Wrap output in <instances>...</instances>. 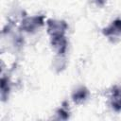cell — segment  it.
I'll use <instances>...</instances> for the list:
<instances>
[{
    "label": "cell",
    "mask_w": 121,
    "mask_h": 121,
    "mask_svg": "<svg viewBox=\"0 0 121 121\" xmlns=\"http://www.w3.org/2000/svg\"><path fill=\"white\" fill-rule=\"evenodd\" d=\"M57 115H58V118L59 119H67L69 117V112L68 111L65 109V107H61L60 108L58 111H57Z\"/></svg>",
    "instance_id": "8"
},
{
    "label": "cell",
    "mask_w": 121,
    "mask_h": 121,
    "mask_svg": "<svg viewBox=\"0 0 121 121\" xmlns=\"http://www.w3.org/2000/svg\"><path fill=\"white\" fill-rule=\"evenodd\" d=\"M1 96H2V100L5 101L8 97V94L9 91V81L8 78L3 77L1 78Z\"/></svg>",
    "instance_id": "7"
},
{
    "label": "cell",
    "mask_w": 121,
    "mask_h": 121,
    "mask_svg": "<svg viewBox=\"0 0 121 121\" xmlns=\"http://www.w3.org/2000/svg\"><path fill=\"white\" fill-rule=\"evenodd\" d=\"M51 45L53 50L58 55H63L65 53V50L67 48V41L63 36H57V37H51Z\"/></svg>",
    "instance_id": "3"
},
{
    "label": "cell",
    "mask_w": 121,
    "mask_h": 121,
    "mask_svg": "<svg viewBox=\"0 0 121 121\" xmlns=\"http://www.w3.org/2000/svg\"><path fill=\"white\" fill-rule=\"evenodd\" d=\"M102 33L105 36L121 35V19L114 20L109 26L102 29Z\"/></svg>",
    "instance_id": "4"
},
{
    "label": "cell",
    "mask_w": 121,
    "mask_h": 121,
    "mask_svg": "<svg viewBox=\"0 0 121 121\" xmlns=\"http://www.w3.org/2000/svg\"><path fill=\"white\" fill-rule=\"evenodd\" d=\"M44 24V16L43 15H37V16H30L26 17L23 19L20 29L24 30L26 32H33L40 26H42Z\"/></svg>",
    "instance_id": "1"
},
{
    "label": "cell",
    "mask_w": 121,
    "mask_h": 121,
    "mask_svg": "<svg viewBox=\"0 0 121 121\" xmlns=\"http://www.w3.org/2000/svg\"><path fill=\"white\" fill-rule=\"evenodd\" d=\"M111 104L114 111H121V87L115 86L112 91L111 96Z\"/></svg>",
    "instance_id": "5"
},
{
    "label": "cell",
    "mask_w": 121,
    "mask_h": 121,
    "mask_svg": "<svg viewBox=\"0 0 121 121\" xmlns=\"http://www.w3.org/2000/svg\"><path fill=\"white\" fill-rule=\"evenodd\" d=\"M105 2H106V0H96V3L98 5H103Z\"/></svg>",
    "instance_id": "9"
},
{
    "label": "cell",
    "mask_w": 121,
    "mask_h": 121,
    "mask_svg": "<svg viewBox=\"0 0 121 121\" xmlns=\"http://www.w3.org/2000/svg\"><path fill=\"white\" fill-rule=\"evenodd\" d=\"M88 95H89V92H88L87 88L79 87L72 94V98L76 104H81L82 102H84L87 99Z\"/></svg>",
    "instance_id": "6"
},
{
    "label": "cell",
    "mask_w": 121,
    "mask_h": 121,
    "mask_svg": "<svg viewBox=\"0 0 121 121\" xmlns=\"http://www.w3.org/2000/svg\"><path fill=\"white\" fill-rule=\"evenodd\" d=\"M46 24H47V33L51 37L63 36L68 27V25L66 24V22L62 20L48 19Z\"/></svg>",
    "instance_id": "2"
}]
</instances>
